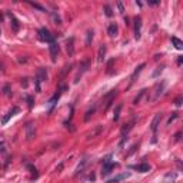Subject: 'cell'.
Instances as JSON below:
<instances>
[{
    "instance_id": "d6a6232c",
    "label": "cell",
    "mask_w": 183,
    "mask_h": 183,
    "mask_svg": "<svg viewBox=\"0 0 183 183\" xmlns=\"http://www.w3.org/2000/svg\"><path fill=\"white\" fill-rule=\"evenodd\" d=\"M177 116H179V113H172V116L169 117V120H167V125H170L175 119H177Z\"/></svg>"
},
{
    "instance_id": "3957f363",
    "label": "cell",
    "mask_w": 183,
    "mask_h": 183,
    "mask_svg": "<svg viewBox=\"0 0 183 183\" xmlns=\"http://www.w3.org/2000/svg\"><path fill=\"white\" fill-rule=\"evenodd\" d=\"M34 134H36V129H34V125L30 122L26 125V139L27 140H33Z\"/></svg>"
},
{
    "instance_id": "6da1fadb",
    "label": "cell",
    "mask_w": 183,
    "mask_h": 183,
    "mask_svg": "<svg viewBox=\"0 0 183 183\" xmlns=\"http://www.w3.org/2000/svg\"><path fill=\"white\" fill-rule=\"evenodd\" d=\"M39 39L43 40V42H47V43H54V36L50 33L46 27L39 30Z\"/></svg>"
},
{
    "instance_id": "603a6c76",
    "label": "cell",
    "mask_w": 183,
    "mask_h": 183,
    "mask_svg": "<svg viewBox=\"0 0 183 183\" xmlns=\"http://www.w3.org/2000/svg\"><path fill=\"white\" fill-rule=\"evenodd\" d=\"M145 93H146V90H145V89H143V90H140V92H139V95H137V96H136V97L133 99V104H137V103H140V100H142V97L145 96Z\"/></svg>"
},
{
    "instance_id": "83f0119b",
    "label": "cell",
    "mask_w": 183,
    "mask_h": 183,
    "mask_svg": "<svg viewBox=\"0 0 183 183\" xmlns=\"http://www.w3.org/2000/svg\"><path fill=\"white\" fill-rule=\"evenodd\" d=\"M86 163H87V159H83V160H82V163H80V165L77 166V169H76V176H77V175L83 170V167L86 166Z\"/></svg>"
},
{
    "instance_id": "e575fe53",
    "label": "cell",
    "mask_w": 183,
    "mask_h": 183,
    "mask_svg": "<svg viewBox=\"0 0 183 183\" xmlns=\"http://www.w3.org/2000/svg\"><path fill=\"white\" fill-rule=\"evenodd\" d=\"M163 67L165 66H160V67H157L154 72H153V77H156V76H159V73H162V70H163Z\"/></svg>"
},
{
    "instance_id": "d4e9b609",
    "label": "cell",
    "mask_w": 183,
    "mask_h": 183,
    "mask_svg": "<svg viewBox=\"0 0 183 183\" xmlns=\"http://www.w3.org/2000/svg\"><path fill=\"white\" fill-rule=\"evenodd\" d=\"M120 110H122V104H117L116 109H115V115H113V120L117 122L119 120V116H120Z\"/></svg>"
},
{
    "instance_id": "ac0fdd59",
    "label": "cell",
    "mask_w": 183,
    "mask_h": 183,
    "mask_svg": "<svg viewBox=\"0 0 183 183\" xmlns=\"http://www.w3.org/2000/svg\"><path fill=\"white\" fill-rule=\"evenodd\" d=\"M9 16H10V19H12V27H13V32H19V27H20V26H19V20H17L12 13H9Z\"/></svg>"
},
{
    "instance_id": "ee69618b",
    "label": "cell",
    "mask_w": 183,
    "mask_h": 183,
    "mask_svg": "<svg viewBox=\"0 0 183 183\" xmlns=\"http://www.w3.org/2000/svg\"><path fill=\"white\" fill-rule=\"evenodd\" d=\"M183 62V57H179V60H177V65H182Z\"/></svg>"
},
{
    "instance_id": "60d3db41",
    "label": "cell",
    "mask_w": 183,
    "mask_h": 183,
    "mask_svg": "<svg viewBox=\"0 0 183 183\" xmlns=\"http://www.w3.org/2000/svg\"><path fill=\"white\" fill-rule=\"evenodd\" d=\"M160 1L159 0H152V1H149V4H152V6H156V4H159Z\"/></svg>"
},
{
    "instance_id": "8d00e7d4",
    "label": "cell",
    "mask_w": 183,
    "mask_h": 183,
    "mask_svg": "<svg viewBox=\"0 0 183 183\" xmlns=\"http://www.w3.org/2000/svg\"><path fill=\"white\" fill-rule=\"evenodd\" d=\"M117 7H119V12H120V13L125 12V7H123V3H122V1H117Z\"/></svg>"
},
{
    "instance_id": "4316f807",
    "label": "cell",
    "mask_w": 183,
    "mask_h": 183,
    "mask_svg": "<svg viewBox=\"0 0 183 183\" xmlns=\"http://www.w3.org/2000/svg\"><path fill=\"white\" fill-rule=\"evenodd\" d=\"M176 179V175L175 173H167L166 175V177H165V183H170V182H173Z\"/></svg>"
},
{
    "instance_id": "d590c367",
    "label": "cell",
    "mask_w": 183,
    "mask_h": 183,
    "mask_svg": "<svg viewBox=\"0 0 183 183\" xmlns=\"http://www.w3.org/2000/svg\"><path fill=\"white\" fill-rule=\"evenodd\" d=\"M26 99H27V103H29V107H30V109H32V107H33V103H34L33 97H32V96H27V97H26Z\"/></svg>"
},
{
    "instance_id": "4fadbf2b",
    "label": "cell",
    "mask_w": 183,
    "mask_h": 183,
    "mask_svg": "<svg viewBox=\"0 0 183 183\" xmlns=\"http://www.w3.org/2000/svg\"><path fill=\"white\" fill-rule=\"evenodd\" d=\"M134 170H137V172H140V173H146V172H149L150 170V166L148 163H140V165H134L132 166Z\"/></svg>"
},
{
    "instance_id": "8fae6325",
    "label": "cell",
    "mask_w": 183,
    "mask_h": 183,
    "mask_svg": "<svg viewBox=\"0 0 183 183\" xmlns=\"http://www.w3.org/2000/svg\"><path fill=\"white\" fill-rule=\"evenodd\" d=\"M66 50L69 53V56H73L74 54V37H69L66 43Z\"/></svg>"
},
{
    "instance_id": "ab89813d",
    "label": "cell",
    "mask_w": 183,
    "mask_h": 183,
    "mask_svg": "<svg viewBox=\"0 0 183 183\" xmlns=\"http://www.w3.org/2000/svg\"><path fill=\"white\" fill-rule=\"evenodd\" d=\"M180 136H182L180 132H179V133H176V134H175V140H176V142H179V140H180Z\"/></svg>"
},
{
    "instance_id": "d6986e66",
    "label": "cell",
    "mask_w": 183,
    "mask_h": 183,
    "mask_svg": "<svg viewBox=\"0 0 183 183\" xmlns=\"http://www.w3.org/2000/svg\"><path fill=\"white\" fill-rule=\"evenodd\" d=\"M172 43L175 45V47H176L177 50H182L183 49V42H182V40H179L177 37H175V36L172 37Z\"/></svg>"
},
{
    "instance_id": "5b68a950",
    "label": "cell",
    "mask_w": 183,
    "mask_h": 183,
    "mask_svg": "<svg viewBox=\"0 0 183 183\" xmlns=\"http://www.w3.org/2000/svg\"><path fill=\"white\" fill-rule=\"evenodd\" d=\"M140 27H142V19L139 16L134 17V39H140Z\"/></svg>"
},
{
    "instance_id": "7c38bea8",
    "label": "cell",
    "mask_w": 183,
    "mask_h": 183,
    "mask_svg": "<svg viewBox=\"0 0 183 183\" xmlns=\"http://www.w3.org/2000/svg\"><path fill=\"white\" fill-rule=\"evenodd\" d=\"M19 110H20L19 107H13V109H12V110H10V112H9V113H7L6 116H4L3 119H1V125H6V123L9 122V119H10V117H12V116H15L16 113H19Z\"/></svg>"
},
{
    "instance_id": "b9f144b4",
    "label": "cell",
    "mask_w": 183,
    "mask_h": 183,
    "mask_svg": "<svg viewBox=\"0 0 183 183\" xmlns=\"http://www.w3.org/2000/svg\"><path fill=\"white\" fill-rule=\"evenodd\" d=\"M136 149H137V146H136V145H134L133 148H132V149H130V152H129V153H127V154H126V156H130V154H132V153H133V152H134V150H136Z\"/></svg>"
},
{
    "instance_id": "44dd1931",
    "label": "cell",
    "mask_w": 183,
    "mask_h": 183,
    "mask_svg": "<svg viewBox=\"0 0 183 183\" xmlns=\"http://www.w3.org/2000/svg\"><path fill=\"white\" fill-rule=\"evenodd\" d=\"M95 112H96V106H93L92 109H89V110L86 112V115H84V122H89V120H90V117L95 115Z\"/></svg>"
},
{
    "instance_id": "ffe728a7",
    "label": "cell",
    "mask_w": 183,
    "mask_h": 183,
    "mask_svg": "<svg viewBox=\"0 0 183 183\" xmlns=\"http://www.w3.org/2000/svg\"><path fill=\"white\" fill-rule=\"evenodd\" d=\"M50 17H51V20L54 22V24H62V19H60V16H59L56 12H50Z\"/></svg>"
},
{
    "instance_id": "4dcf8cb0",
    "label": "cell",
    "mask_w": 183,
    "mask_h": 183,
    "mask_svg": "<svg viewBox=\"0 0 183 183\" xmlns=\"http://www.w3.org/2000/svg\"><path fill=\"white\" fill-rule=\"evenodd\" d=\"M92 39H93V30H89L87 32V45H90V42H92Z\"/></svg>"
},
{
    "instance_id": "484cf974",
    "label": "cell",
    "mask_w": 183,
    "mask_h": 183,
    "mask_svg": "<svg viewBox=\"0 0 183 183\" xmlns=\"http://www.w3.org/2000/svg\"><path fill=\"white\" fill-rule=\"evenodd\" d=\"M103 10H104V15H106L107 17L113 16V10H112V7H110V6H107V4H106V6L103 7Z\"/></svg>"
},
{
    "instance_id": "f1b7e54d",
    "label": "cell",
    "mask_w": 183,
    "mask_h": 183,
    "mask_svg": "<svg viewBox=\"0 0 183 183\" xmlns=\"http://www.w3.org/2000/svg\"><path fill=\"white\" fill-rule=\"evenodd\" d=\"M70 65H66V66L63 67V70H62V73H60V77H62V79H63V77H65V76H66V73L67 72H69V70H70Z\"/></svg>"
},
{
    "instance_id": "30bf717a",
    "label": "cell",
    "mask_w": 183,
    "mask_h": 183,
    "mask_svg": "<svg viewBox=\"0 0 183 183\" xmlns=\"http://www.w3.org/2000/svg\"><path fill=\"white\" fill-rule=\"evenodd\" d=\"M115 166H117V165L112 163V162H110V163H104V165H103V169H102V176H103V177H104V176H107V175H109V173L115 169Z\"/></svg>"
},
{
    "instance_id": "9a60e30c",
    "label": "cell",
    "mask_w": 183,
    "mask_h": 183,
    "mask_svg": "<svg viewBox=\"0 0 183 183\" xmlns=\"http://www.w3.org/2000/svg\"><path fill=\"white\" fill-rule=\"evenodd\" d=\"M117 32H119V29H117V24L116 23H112L110 26H109V29H107V33L110 37H115L117 36Z\"/></svg>"
},
{
    "instance_id": "52a82bcc",
    "label": "cell",
    "mask_w": 183,
    "mask_h": 183,
    "mask_svg": "<svg viewBox=\"0 0 183 183\" xmlns=\"http://www.w3.org/2000/svg\"><path fill=\"white\" fill-rule=\"evenodd\" d=\"M49 51H50V56H51V60L56 62V57H57V53H59V45H57L56 42H54V43H50Z\"/></svg>"
},
{
    "instance_id": "7a4b0ae2",
    "label": "cell",
    "mask_w": 183,
    "mask_h": 183,
    "mask_svg": "<svg viewBox=\"0 0 183 183\" xmlns=\"http://www.w3.org/2000/svg\"><path fill=\"white\" fill-rule=\"evenodd\" d=\"M90 66V60H89V57H86L83 62L80 63V67H79V72H77V74H76V79H74V83H79V79L82 77V74L87 72V69Z\"/></svg>"
},
{
    "instance_id": "1f68e13d",
    "label": "cell",
    "mask_w": 183,
    "mask_h": 183,
    "mask_svg": "<svg viewBox=\"0 0 183 183\" xmlns=\"http://www.w3.org/2000/svg\"><path fill=\"white\" fill-rule=\"evenodd\" d=\"M3 93H4L6 96H9V97H10V96H12V92H10V87H9V86H4V89H3Z\"/></svg>"
},
{
    "instance_id": "e0dca14e",
    "label": "cell",
    "mask_w": 183,
    "mask_h": 183,
    "mask_svg": "<svg viewBox=\"0 0 183 183\" xmlns=\"http://www.w3.org/2000/svg\"><path fill=\"white\" fill-rule=\"evenodd\" d=\"M102 130H103V126H102V125L96 126V129H95V130H93L92 133L89 134V140H90V139H95L96 136H99V134L102 133Z\"/></svg>"
},
{
    "instance_id": "f546056e",
    "label": "cell",
    "mask_w": 183,
    "mask_h": 183,
    "mask_svg": "<svg viewBox=\"0 0 183 183\" xmlns=\"http://www.w3.org/2000/svg\"><path fill=\"white\" fill-rule=\"evenodd\" d=\"M182 102H183V96H177L176 100H175V104L179 107V106H182Z\"/></svg>"
},
{
    "instance_id": "9c48e42d",
    "label": "cell",
    "mask_w": 183,
    "mask_h": 183,
    "mask_svg": "<svg viewBox=\"0 0 183 183\" xmlns=\"http://www.w3.org/2000/svg\"><path fill=\"white\" fill-rule=\"evenodd\" d=\"M134 123H136V119H132L130 122L125 123V125H123V127H122V134H123V136H126V134H127L130 130H132V129H133Z\"/></svg>"
},
{
    "instance_id": "277c9868",
    "label": "cell",
    "mask_w": 183,
    "mask_h": 183,
    "mask_svg": "<svg viewBox=\"0 0 183 183\" xmlns=\"http://www.w3.org/2000/svg\"><path fill=\"white\" fill-rule=\"evenodd\" d=\"M160 120H162V113H156L153 120H152V125H150V129H152L153 133H156V130H157V127L160 125Z\"/></svg>"
},
{
    "instance_id": "f35d334b",
    "label": "cell",
    "mask_w": 183,
    "mask_h": 183,
    "mask_svg": "<svg viewBox=\"0 0 183 183\" xmlns=\"http://www.w3.org/2000/svg\"><path fill=\"white\" fill-rule=\"evenodd\" d=\"M62 170H63V163H60V165H59V166L56 167V172H57V173H60V172H62Z\"/></svg>"
},
{
    "instance_id": "5bb4252c",
    "label": "cell",
    "mask_w": 183,
    "mask_h": 183,
    "mask_svg": "<svg viewBox=\"0 0 183 183\" xmlns=\"http://www.w3.org/2000/svg\"><path fill=\"white\" fill-rule=\"evenodd\" d=\"M127 177H130V173H122V175H119V176H116V177L110 179L107 183H117V182H120V180H125V179H127Z\"/></svg>"
},
{
    "instance_id": "cb8c5ba5",
    "label": "cell",
    "mask_w": 183,
    "mask_h": 183,
    "mask_svg": "<svg viewBox=\"0 0 183 183\" xmlns=\"http://www.w3.org/2000/svg\"><path fill=\"white\" fill-rule=\"evenodd\" d=\"M26 167H27V169H29V170L32 172V179H36V177L39 176V173H37V169H36L33 165H27Z\"/></svg>"
},
{
    "instance_id": "836d02e7",
    "label": "cell",
    "mask_w": 183,
    "mask_h": 183,
    "mask_svg": "<svg viewBox=\"0 0 183 183\" xmlns=\"http://www.w3.org/2000/svg\"><path fill=\"white\" fill-rule=\"evenodd\" d=\"M30 4H32L33 7H36V9H39L40 12H46V9H45L43 6H40V4H37V3H30Z\"/></svg>"
},
{
    "instance_id": "ba28073f",
    "label": "cell",
    "mask_w": 183,
    "mask_h": 183,
    "mask_svg": "<svg viewBox=\"0 0 183 183\" xmlns=\"http://www.w3.org/2000/svg\"><path fill=\"white\" fill-rule=\"evenodd\" d=\"M165 86H166V82H162V83H157L156 86V92H154V96H153V100H157L162 95H163V90H165Z\"/></svg>"
},
{
    "instance_id": "2e32d148",
    "label": "cell",
    "mask_w": 183,
    "mask_h": 183,
    "mask_svg": "<svg viewBox=\"0 0 183 183\" xmlns=\"http://www.w3.org/2000/svg\"><path fill=\"white\" fill-rule=\"evenodd\" d=\"M104 54H106V46H104V45H102V46H100V49H99V51H97V62H99V63L103 62Z\"/></svg>"
},
{
    "instance_id": "74e56055",
    "label": "cell",
    "mask_w": 183,
    "mask_h": 183,
    "mask_svg": "<svg viewBox=\"0 0 183 183\" xmlns=\"http://www.w3.org/2000/svg\"><path fill=\"white\" fill-rule=\"evenodd\" d=\"M6 150V143L4 142H0V153H3Z\"/></svg>"
},
{
    "instance_id": "7bdbcfd3",
    "label": "cell",
    "mask_w": 183,
    "mask_h": 183,
    "mask_svg": "<svg viewBox=\"0 0 183 183\" xmlns=\"http://www.w3.org/2000/svg\"><path fill=\"white\" fill-rule=\"evenodd\" d=\"M89 179H90V180H95V173H93V172H92V175L89 176Z\"/></svg>"
},
{
    "instance_id": "8992f818",
    "label": "cell",
    "mask_w": 183,
    "mask_h": 183,
    "mask_svg": "<svg viewBox=\"0 0 183 183\" xmlns=\"http://www.w3.org/2000/svg\"><path fill=\"white\" fill-rule=\"evenodd\" d=\"M46 79H47V72H46L45 67H40V69L37 70V74H36V82L42 83V82H45Z\"/></svg>"
},
{
    "instance_id": "7402d4cb",
    "label": "cell",
    "mask_w": 183,
    "mask_h": 183,
    "mask_svg": "<svg viewBox=\"0 0 183 183\" xmlns=\"http://www.w3.org/2000/svg\"><path fill=\"white\" fill-rule=\"evenodd\" d=\"M145 66H146V65H145V63H142V65H140V66H139V67H136V70H134V72H133V74H132V80H130L132 83H133V82H134V79H136V76H137V74H139L140 72H142V69H143V67H145Z\"/></svg>"
}]
</instances>
